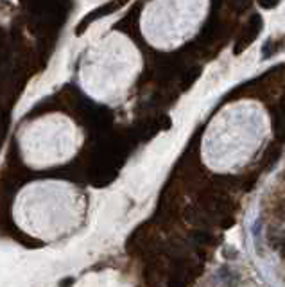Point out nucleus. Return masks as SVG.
Returning a JSON list of instances; mask_svg holds the SVG:
<instances>
[{"instance_id": "nucleus-1", "label": "nucleus", "mask_w": 285, "mask_h": 287, "mask_svg": "<svg viewBox=\"0 0 285 287\" xmlns=\"http://www.w3.org/2000/svg\"><path fill=\"white\" fill-rule=\"evenodd\" d=\"M84 214V194L65 180L27 183L13 203V219L18 228L43 242H54L74 234L83 223Z\"/></svg>"}, {"instance_id": "nucleus-2", "label": "nucleus", "mask_w": 285, "mask_h": 287, "mask_svg": "<svg viewBox=\"0 0 285 287\" xmlns=\"http://www.w3.org/2000/svg\"><path fill=\"white\" fill-rule=\"evenodd\" d=\"M138 56L124 36L111 33L84 52L79 65V84L92 99L115 102L137 76Z\"/></svg>"}, {"instance_id": "nucleus-3", "label": "nucleus", "mask_w": 285, "mask_h": 287, "mask_svg": "<svg viewBox=\"0 0 285 287\" xmlns=\"http://www.w3.org/2000/svg\"><path fill=\"white\" fill-rule=\"evenodd\" d=\"M18 151L31 169H50L70 162L81 149L83 131L63 113H47L25 122L16 135Z\"/></svg>"}]
</instances>
